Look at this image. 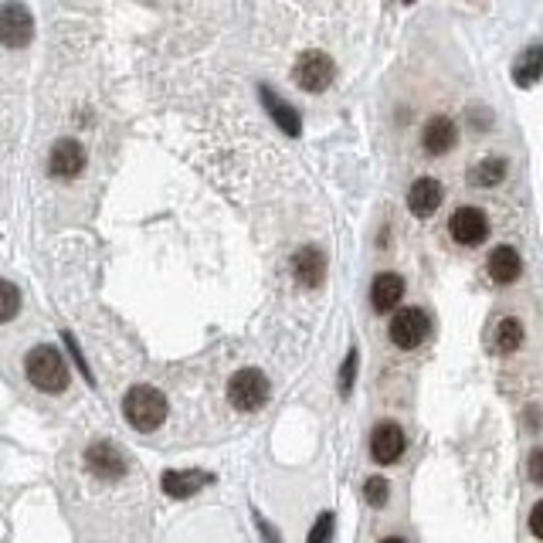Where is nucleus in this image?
Returning <instances> with one entry per match:
<instances>
[{
    "label": "nucleus",
    "mask_w": 543,
    "mask_h": 543,
    "mask_svg": "<svg viewBox=\"0 0 543 543\" xmlns=\"http://www.w3.org/2000/svg\"><path fill=\"white\" fill-rule=\"evenodd\" d=\"M122 414L136 431H156L167 421V397L150 384H136L122 397Z\"/></svg>",
    "instance_id": "nucleus-1"
},
{
    "label": "nucleus",
    "mask_w": 543,
    "mask_h": 543,
    "mask_svg": "<svg viewBox=\"0 0 543 543\" xmlns=\"http://www.w3.org/2000/svg\"><path fill=\"white\" fill-rule=\"evenodd\" d=\"M24 374L28 381L44 394H61L68 388V367L61 360V353L55 347H35L24 360Z\"/></svg>",
    "instance_id": "nucleus-2"
},
{
    "label": "nucleus",
    "mask_w": 543,
    "mask_h": 543,
    "mask_svg": "<svg viewBox=\"0 0 543 543\" xmlns=\"http://www.w3.org/2000/svg\"><path fill=\"white\" fill-rule=\"evenodd\" d=\"M228 401L238 411H258V407L269 401V381H265V374L255 367L238 370L232 381H228Z\"/></svg>",
    "instance_id": "nucleus-3"
},
{
    "label": "nucleus",
    "mask_w": 543,
    "mask_h": 543,
    "mask_svg": "<svg viewBox=\"0 0 543 543\" xmlns=\"http://www.w3.org/2000/svg\"><path fill=\"white\" fill-rule=\"evenodd\" d=\"M333 78H336V65L323 51H306V55H299V61L292 65V82L303 92H323V89H330Z\"/></svg>",
    "instance_id": "nucleus-4"
},
{
    "label": "nucleus",
    "mask_w": 543,
    "mask_h": 543,
    "mask_svg": "<svg viewBox=\"0 0 543 543\" xmlns=\"http://www.w3.org/2000/svg\"><path fill=\"white\" fill-rule=\"evenodd\" d=\"M35 38V18L24 4H4L0 7V44L7 48H24Z\"/></svg>",
    "instance_id": "nucleus-5"
},
{
    "label": "nucleus",
    "mask_w": 543,
    "mask_h": 543,
    "mask_svg": "<svg viewBox=\"0 0 543 543\" xmlns=\"http://www.w3.org/2000/svg\"><path fill=\"white\" fill-rule=\"evenodd\" d=\"M428 316L418 306H405V310H397V316L390 319V340H394V347L401 350H414L425 343L428 336Z\"/></svg>",
    "instance_id": "nucleus-6"
},
{
    "label": "nucleus",
    "mask_w": 543,
    "mask_h": 543,
    "mask_svg": "<svg viewBox=\"0 0 543 543\" xmlns=\"http://www.w3.org/2000/svg\"><path fill=\"white\" fill-rule=\"evenodd\" d=\"M448 234L459 241V245H483L485 234H489V217L479 208H459V211L448 217Z\"/></svg>",
    "instance_id": "nucleus-7"
},
{
    "label": "nucleus",
    "mask_w": 543,
    "mask_h": 543,
    "mask_svg": "<svg viewBox=\"0 0 543 543\" xmlns=\"http://www.w3.org/2000/svg\"><path fill=\"white\" fill-rule=\"evenodd\" d=\"M405 455V431L394 421H381V425L370 431V459L377 466H390Z\"/></svg>",
    "instance_id": "nucleus-8"
},
{
    "label": "nucleus",
    "mask_w": 543,
    "mask_h": 543,
    "mask_svg": "<svg viewBox=\"0 0 543 543\" xmlns=\"http://www.w3.org/2000/svg\"><path fill=\"white\" fill-rule=\"evenodd\" d=\"M82 167H85V150H82L78 139H59V143L51 146V153H48V170L55 177L72 180V177L82 174Z\"/></svg>",
    "instance_id": "nucleus-9"
},
{
    "label": "nucleus",
    "mask_w": 543,
    "mask_h": 543,
    "mask_svg": "<svg viewBox=\"0 0 543 543\" xmlns=\"http://www.w3.org/2000/svg\"><path fill=\"white\" fill-rule=\"evenodd\" d=\"M208 483H214V476L211 472H197V468H167L160 476L163 492L174 496V500H187V496H194L197 489H204Z\"/></svg>",
    "instance_id": "nucleus-10"
},
{
    "label": "nucleus",
    "mask_w": 543,
    "mask_h": 543,
    "mask_svg": "<svg viewBox=\"0 0 543 543\" xmlns=\"http://www.w3.org/2000/svg\"><path fill=\"white\" fill-rule=\"evenodd\" d=\"M85 462H89V468L96 472L98 479H119V476H126V455H122L113 442H96V445H89Z\"/></svg>",
    "instance_id": "nucleus-11"
},
{
    "label": "nucleus",
    "mask_w": 543,
    "mask_h": 543,
    "mask_svg": "<svg viewBox=\"0 0 543 543\" xmlns=\"http://www.w3.org/2000/svg\"><path fill=\"white\" fill-rule=\"evenodd\" d=\"M292 272H295L299 286L316 289L327 279V255L319 252V248H312V245H306V248H299V252L292 255Z\"/></svg>",
    "instance_id": "nucleus-12"
},
{
    "label": "nucleus",
    "mask_w": 543,
    "mask_h": 543,
    "mask_svg": "<svg viewBox=\"0 0 543 543\" xmlns=\"http://www.w3.org/2000/svg\"><path fill=\"white\" fill-rule=\"evenodd\" d=\"M442 197H445L442 184L435 177H421L407 191V208L414 211V217H431V214L442 208Z\"/></svg>",
    "instance_id": "nucleus-13"
},
{
    "label": "nucleus",
    "mask_w": 543,
    "mask_h": 543,
    "mask_svg": "<svg viewBox=\"0 0 543 543\" xmlns=\"http://www.w3.org/2000/svg\"><path fill=\"white\" fill-rule=\"evenodd\" d=\"M455 122L448 116H431L425 122V130H421V146H425L428 156H445L452 146H455Z\"/></svg>",
    "instance_id": "nucleus-14"
},
{
    "label": "nucleus",
    "mask_w": 543,
    "mask_h": 543,
    "mask_svg": "<svg viewBox=\"0 0 543 543\" xmlns=\"http://www.w3.org/2000/svg\"><path fill=\"white\" fill-rule=\"evenodd\" d=\"M405 299V279L397 272H381L370 286V306L377 312H388L394 310L397 303Z\"/></svg>",
    "instance_id": "nucleus-15"
},
{
    "label": "nucleus",
    "mask_w": 543,
    "mask_h": 543,
    "mask_svg": "<svg viewBox=\"0 0 543 543\" xmlns=\"http://www.w3.org/2000/svg\"><path fill=\"white\" fill-rule=\"evenodd\" d=\"M520 272H523V258H520V252L513 245L492 248V255H489V275H492V282L509 286V282L520 279Z\"/></svg>",
    "instance_id": "nucleus-16"
},
{
    "label": "nucleus",
    "mask_w": 543,
    "mask_h": 543,
    "mask_svg": "<svg viewBox=\"0 0 543 543\" xmlns=\"http://www.w3.org/2000/svg\"><path fill=\"white\" fill-rule=\"evenodd\" d=\"M258 96H262L265 109H269V116L275 119V126H279L282 133H286V136H299V133H303V119H299V113L292 109L286 98H279L275 92H272V89H265V85H262V92H258Z\"/></svg>",
    "instance_id": "nucleus-17"
},
{
    "label": "nucleus",
    "mask_w": 543,
    "mask_h": 543,
    "mask_svg": "<svg viewBox=\"0 0 543 543\" xmlns=\"http://www.w3.org/2000/svg\"><path fill=\"white\" fill-rule=\"evenodd\" d=\"M543 75V44H533V48H526L523 55L516 59L513 65V82L516 85H533V82H540Z\"/></svg>",
    "instance_id": "nucleus-18"
},
{
    "label": "nucleus",
    "mask_w": 543,
    "mask_h": 543,
    "mask_svg": "<svg viewBox=\"0 0 543 543\" xmlns=\"http://www.w3.org/2000/svg\"><path fill=\"white\" fill-rule=\"evenodd\" d=\"M523 336H526L523 323L509 316V319H503V323L496 327V350H500V353H516V350L523 347Z\"/></svg>",
    "instance_id": "nucleus-19"
},
{
    "label": "nucleus",
    "mask_w": 543,
    "mask_h": 543,
    "mask_svg": "<svg viewBox=\"0 0 543 543\" xmlns=\"http://www.w3.org/2000/svg\"><path fill=\"white\" fill-rule=\"evenodd\" d=\"M503 177H506V160L489 156V160H483V163H476V170H472V184H476V187H496Z\"/></svg>",
    "instance_id": "nucleus-20"
},
{
    "label": "nucleus",
    "mask_w": 543,
    "mask_h": 543,
    "mask_svg": "<svg viewBox=\"0 0 543 543\" xmlns=\"http://www.w3.org/2000/svg\"><path fill=\"white\" fill-rule=\"evenodd\" d=\"M20 312V292L14 282H7V279H0V323H7V319H14Z\"/></svg>",
    "instance_id": "nucleus-21"
},
{
    "label": "nucleus",
    "mask_w": 543,
    "mask_h": 543,
    "mask_svg": "<svg viewBox=\"0 0 543 543\" xmlns=\"http://www.w3.org/2000/svg\"><path fill=\"white\" fill-rule=\"evenodd\" d=\"M388 479H381V476H374L364 483V500H367L374 509H381V506H388Z\"/></svg>",
    "instance_id": "nucleus-22"
},
{
    "label": "nucleus",
    "mask_w": 543,
    "mask_h": 543,
    "mask_svg": "<svg viewBox=\"0 0 543 543\" xmlns=\"http://www.w3.org/2000/svg\"><path fill=\"white\" fill-rule=\"evenodd\" d=\"M306 543H333V513H319V520L312 523Z\"/></svg>",
    "instance_id": "nucleus-23"
},
{
    "label": "nucleus",
    "mask_w": 543,
    "mask_h": 543,
    "mask_svg": "<svg viewBox=\"0 0 543 543\" xmlns=\"http://www.w3.org/2000/svg\"><path fill=\"white\" fill-rule=\"evenodd\" d=\"M353 377H357V350H350L347 360H343V367H340V390H343V394H350Z\"/></svg>",
    "instance_id": "nucleus-24"
},
{
    "label": "nucleus",
    "mask_w": 543,
    "mask_h": 543,
    "mask_svg": "<svg viewBox=\"0 0 543 543\" xmlns=\"http://www.w3.org/2000/svg\"><path fill=\"white\" fill-rule=\"evenodd\" d=\"M526 476H530V483L543 485V448L530 452V462H526Z\"/></svg>",
    "instance_id": "nucleus-25"
},
{
    "label": "nucleus",
    "mask_w": 543,
    "mask_h": 543,
    "mask_svg": "<svg viewBox=\"0 0 543 543\" xmlns=\"http://www.w3.org/2000/svg\"><path fill=\"white\" fill-rule=\"evenodd\" d=\"M530 533H533L537 540H543V500L530 509Z\"/></svg>",
    "instance_id": "nucleus-26"
},
{
    "label": "nucleus",
    "mask_w": 543,
    "mask_h": 543,
    "mask_svg": "<svg viewBox=\"0 0 543 543\" xmlns=\"http://www.w3.org/2000/svg\"><path fill=\"white\" fill-rule=\"evenodd\" d=\"M258 526H262V533L269 537V543H282V540H279V537H275V533H272V526L265 523V520H258Z\"/></svg>",
    "instance_id": "nucleus-27"
},
{
    "label": "nucleus",
    "mask_w": 543,
    "mask_h": 543,
    "mask_svg": "<svg viewBox=\"0 0 543 543\" xmlns=\"http://www.w3.org/2000/svg\"><path fill=\"white\" fill-rule=\"evenodd\" d=\"M381 543H405L401 537H388V540H381Z\"/></svg>",
    "instance_id": "nucleus-28"
}]
</instances>
